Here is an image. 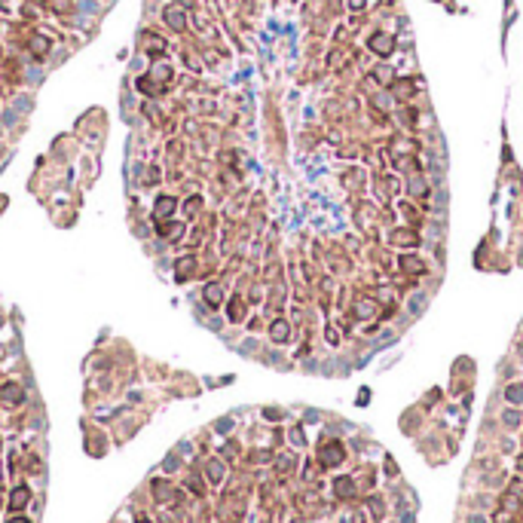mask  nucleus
<instances>
[{
	"mask_svg": "<svg viewBox=\"0 0 523 523\" xmlns=\"http://www.w3.org/2000/svg\"><path fill=\"white\" fill-rule=\"evenodd\" d=\"M31 52L40 58V55H46L49 52V40L46 37H31Z\"/></svg>",
	"mask_w": 523,
	"mask_h": 523,
	"instance_id": "nucleus-1",
	"label": "nucleus"
},
{
	"mask_svg": "<svg viewBox=\"0 0 523 523\" xmlns=\"http://www.w3.org/2000/svg\"><path fill=\"white\" fill-rule=\"evenodd\" d=\"M165 211H171V199H159V208H156V214L162 217Z\"/></svg>",
	"mask_w": 523,
	"mask_h": 523,
	"instance_id": "nucleus-2",
	"label": "nucleus"
}]
</instances>
